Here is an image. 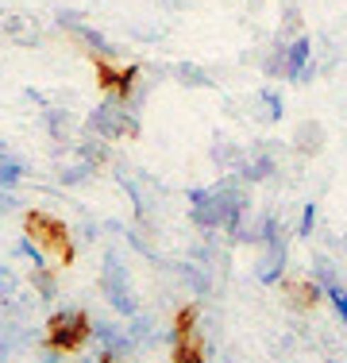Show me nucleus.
<instances>
[{"instance_id":"obj_14","label":"nucleus","mask_w":347,"mask_h":363,"mask_svg":"<svg viewBox=\"0 0 347 363\" xmlns=\"http://www.w3.org/2000/svg\"><path fill=\"white\" fill-rule=\"evenodd\" d=\"M42 128H47V132H50V140L66 143L69 135H74L77 120H74V112H66V108H55V105H47V108H42Z\"/></svg>"},{"instance_id":"obj_9","label":"nucleus","mask_w":347,"mask_h":363,"mask_svg":"<svg viewBox=\"0 0 347 363\" xmlns=\"http://www.w3.org/2000/svg\"><path fill=\"white\" fill-rule=\"evenodd\" d=\"M69 35L81 43V50H85V55H93L97 62H116V58H120V47H116L108 35H104V31L93 28V23H77Z\"/></svg>"},{"instance_id":"obj_10","label":"nucleus","mask_w":347,"mask_h":363,"mask_svg":"<svg viewBox=\"0 0 347 363\" xmlns=\"http://www.w3.org/2000/svg\"><path fill=\"white\" fill-rule=\"evenodd\" d=\"M74 159H81V162H89V167L101 170L112 162V143L101 140V135H81V140L74 143Z\"/></svg>"},{"instance_id":"obj_30","label":"nucleus","mask_w":347,"mask_h":363,"mask_svg":"<svg viewBox=\"0 0 347 363\" xmlns=\"http://www.w3.org/2000/svg\"><path fill=\"white\" fill-rule=\"evenodd\" d=\"M55 23H58V28H62L66 35H69V31H74L77 23H85V16L77 12V8H58V12H55Z\"/></svg>"},{"instance_id":"obj_19","label":"nucleus","mask_w":347,"mask_h":363,"mask_svg":"<svg viewBox=\"0 0 347 363\" xmlns=\"http://www.w3.org/2000/svg\"><path fill=\"white\" fill-rule=\"evenodd\" d=\"M23 174H28V162H23V159H16L12 151H4V155H0V189H20Z\"/></svg>"},{"instance_id":"obj_12","label":"nucleus","mask_w":347,"mask_h":363,"mask_svg":"<svg viewBox=\"0 0 347 363\" xmlns=\"http://www.w3.org/2000/svg\"><path fill=\"white\" fill-rule=\"evenodd\" d=\"M324 143H328V135H324V124H320V120H301L297 132H293V151L297 155H320Z\"/></svg>"},{"instance_id":"obj_34","label":"nucleus","mask_w":347,"mask_h":363,"mask_svg":"<svg viewBox=\"0 0 347 363\" xmlns=\"http://www.w3.org/2000/svg\"><path fill=\"white\" fill-rule=\"evenodd\" d=\"M77 363H97V359H93V356H81V359H77Z\"/></svg>"},{"instance_id":"obj_28","label":"nucleus","mask_w":347,"mask_h":363,"mask_svg":"<svg viewBox=\"0 0 347 363\" xmlns=\"http://www.w3.org/2000/svg\"><path fill=\"white\" fill-rule=\"evenodd\" d=\"M20 290H23L20 286V271H12L8 263H0V306H4V301H12Z\"/></svg>"},{"instance_id":"obj_7","label":"nucleus","mask_w":347,"mask_h":363,"mask_svg":"<svg viewBox=\"0 0 347 363\" xmlns=\"http://www.w3.org/2000/svg\"><path fill=\"white\" fill-rule=\"evenodd\" d=\"M239 182H247V186H258V182H274L278 178V159H274V143H258L255 151L243 159V167L236 170Z\"/></svg>"},{"instance_id":"obj_32","label":"nucleus","mask_w":347,"mask_h":363,"mask_svg":"<svg viewBox=\"0 0 347 363\" xmlns=\"http://www.w3.org/2000/svg\"><path fill=\"white\" fill-rule=\"evenodd\" d=\"M12 356H16V348H12V340H8V333L0 328V363H8Z\"/></svg>"},{"instance_id":"obj_5","label":"nucleus","mask_w":347,"mask_h":363,"mask_svg":"<svg viewBox=\"0 0 347 363\" xmlns=\"http://www.w3.org/2000/svg\"><path fill=\"white\" fill-rule=\"evenodd\" d=\"M285 271H290V240H278V244L258 247L255 279L263 282V286H278V282H285Z\"/></svg>"},{"instance_id":"obj_3","label":"nucleus","mask_w":347,"mask_h":363,"mask_svg":"<svg viewBox=\"0 0 347 363\" xmlns=\"http://www.w3.org/2000/svg\"><path fill=\"white\" fill-rule=\"evenodd\" d=\"M101 294L116 317H135L143 309L139 306V294L132 286V271L124 267V259L116 252H104V259H101Z\"/></svg>"},{"instance_id":"obj_31","label":"nucleus","mask_w":347,"mask_h":363,"mask_svg":"<svg viewBox=\"0 0 347 363\" xmlns=\"http://www.w3.org/2000/svg\"><path fill=\"white\" fill-rule=\"evenodd\" d=\"M16 209H23L20 194H16V189H0V213H16Z\"/></svg>"},{"instance_id":"obj_15","label":"nucleus","mask_w":347,"mask_h":363,"mask_svg":"<svg viewBox=\"0 0 347 363\" xmlns=\"http://www.w3.org/2000/svg\"><path fill=\"white\" fill-rule=\"evenodd\" d=\"M170 77L178 85H186V89H212V74H208L205 66H197V62H174Z\"/></svg>"},{"instance_id":"obj_13","label":"nucleus","mask_w":347,"mask_h":363,"mask_svg":"<svg viewBox=\"0 0 347 363\" xmlns=\"http://www.w3.org/2000/svg\"><path fill=\"white\" fill-rule=\"evenodd\" d=\"M174 274H178V282H186L197 298H205V294L212 290V279H208L205 263H193V259H189V263H174Z\"/></svg>"},{"instance_id":"obj_35","label":"nucleus","mask_w":347,"mask_h":363,"mask_svg":"<svg viewBox=\"0 0 347 363\" xmlns=\"http://www.w3.org/2000/svg\"><path fill=\"white\" fill-rule=\"evenodd\" d=\"M4 151H8V143H4V140H0V155H4Z\"/></svg>"},{"instance_id":"obj_6","label":"nucleus","mask_w":347,"mask_h":363,"mask_svg":"<svg viewBox=\"0 0 347 363\" xmlns=\"http://www.w3.org/2000/svg\"><path fill=\"white\" fill-rule=\"evenodd\" d=\"M97 82L108 97H132L143 82V70L139 66H116V62H97Z\"/></svg>"},{"instance_id":"obj_33","label":"nucleus","mask_w":347,"mask_h":363,"mask_svg":"<svg viewBox=\"0 0 347 363\" xmlns=\"http://www.w3.org/2000/svg\"><path fill=\"white\" fill-rule=\"evenodd\" d=\"M66 356L62 352H55V348H47V344H42V356H39V363H62Z\"/></svg>"},{"instance_id":"obj_11","label":"nucleus","mask_w":347,"mask_h":363,"mask_svg":"<svg viewBox=\"0 0 347 363\" xmlns=\"http://www.w3.org/2000/svg\"><path fill=\"white\" fill-rule=\"evenodd\" d=\"M278 240H285V232H282V217H278L274 209H263L255 220H251V244L266 247V244H278Z\"/></svg>"},{"instance_id":"obj_1","label":"nucleus","mask_w":347,"mask_h":363,"mask_svg":"<svg viewBox=\"0 0 347 363\" xmlns=\"http://www.w3.org/2000/svg\"><path fill=\"white\" fill-rule=\"evenodd\" d=\"M42 336H47V348L62 352V356H77L93 340V317L81 306H62L47 317Z\"/></svg>"},{"instance_id":"obj_18","label":"nucleus","mask_w":347,"mask_h":363,"mask_svg":"<svg viewBox=\"0 0 347 363\" xmlns=\"http://www.w3.org/2000/svg\"><path fill=\"white\" fill-rule=\"evenodd\" d=\"M309 279L317 282L320 290L336 286V282H340V267H336V259H328V255H312V263H309Z\"/></svg>"},{"instance_id":"obj_21","label":"nucleus","mask_w":347,"mask_h":363,"mask_svg":"<svg viewBox=\"0 0 347 363\" xmlns=\"http://www.w3.org/2000/svg\"><path fill=\"white\" fill-rule=\"evenodd\" d=\"M174 363H205V344H201V336H181L178 344H174Z\"/></svg>"},{"instance_id":"obj_2","label":"nucleus","mask_w":347,"mask_h":363,"mask_svg":"<svg viewBox=\"0 0 347 363\" xmlns=\"http://www.w3.org/2000/svg\"><path fill=\"white\" fill-rule=\"evenodd\" d=\"M85 132L101 135V140H108V143L132 140V135H139V112L127 105L124 97H108V93H104V101L89 112V120H85Z\"/></svg>"},{"instance_id":"obj_17","label":"nucleus","mask_w":347,"mask_h":363,"mask_svg":"<svg viewBox=\"0 0 347 363\" xmlns=\"http://www.w3.org/2000/svg\"><path fill=\"white\" fill-rule=\"evenodd\" d=\"M285 298H290V306L309 309V306H317V301H324V290L312 279H301V282H290V286H285Z\"/></svg>"},{"instance_id":"obj_25","label":"nucleus","mask_w":347,"mask_h":363,"mask_svg":"<svg viewBox=\"0 0 347 363\" xmlns=\"http://www.w3.org/2000/svg\"><path fill=\"white\" fill-rule=\"evenodd\" d=\"M31 286H35V294H39V301H55L58 298V279L47 271V267H39V271H31Z\"/></svg>"},{"instance_id":"obj_26","label":"nucleus","mask_w":347,"mask_h":363,"mask_svg":"<svg viewBox=\"0 0 347 363\" xmlns=\"http://www.w3.org/2000/svg\"><path fill=\"white\" fill-rule=\"evenodd\" d=\"M324 301H328V309L336 313V321L347 325V286H343V282L328 286V290H324Z\"/></svg>"},{"instance_id":"obj_23","label":"nucleus","mask_w":347,"mask_h":363,"mask_svg":"<svg viewBox=\"0 0 347 363\" xmlns=\"http://www.w3.org/2000/svg\"><path fill=\"white\" fill-rule=\"evenodd\" d=\"M124 333H127V328H124V325H116V321H108V317L93 321V340H97L101 348H116V344L124 340Z\"/></svg>"},{"instance_id":"obj_22","label":"nucleus","mask_w":347,"mask_h":363,"mask_svg":"<svg viewBox=\"0 0 347 363\" xmlns=\"http://www.w3.org/2000/svg\"><path fill=\"white\" fill-rule=\"evenodd\" d=\"M258 112H263L266 124H278V120L285 116V101H282V93L271 89V85H266V89H258Z\"/></svg>"},{"instance_id":"obj_4","label":"nucleus","mask_w":347,"mask_h":363,"mask_svg":"<svg viewBox=\"0 0 347 363\" xmlns=\"http://www.w3.org/2000/svg\"><path fill=\"white\" fill-rule=\"evenodd\" d=\"M23 236H31L35 244L50 255H58L62 263H69V255H74V247H69V232H66V224L58 220V217H50L47 209H31L28 217H23Z\"/></svg>"},{"instance_id":"obj_29","label":"nucleus","mask_w":347,"mask_h":363,"mask_svg":"<svg viewBox=\"0 0 347 363\" xmlns=\"http://www.w3.org/2000/svg\"><path fill=\"white\" fill-rule=\"evenodd\" d=\"M317 220H320V213H317V205H301V217H297V240H312V232H317Z\"/></svg>"},{"instance_id":"obj_36","label":"nucleus","mask_w":347,"mask_h":363,"mask_svg":"<svg viewBox=\"0 0 347 363\" xmlns=\"http://www.w3.org/2000/svg\"><path fill=\"white\" fill-rule=\"evenodd\" d=\"M224 363H236V359H224Z\"/></svg>"},{"instance_id":"obj_20","label":"nucleus","mask_w":347,"mask_h":363,"mask_svg":"<svg viewBox=\"0 0 347 363\" xmlns=\"http://www.w3.org/2000/svg\"><path fill=\"white\" fill-rule=\"evenodd\" d=\"M93 174H97V167H89V162L74 159V162H66V167H58V186L77 189V186H85V182H89Z\"/></svg>"},{"instance_id":"obj_16","label":"nucleus","mask_w":347,"mask_h":363,"mask_svg":"<svg viewBox=\"0 0 347 363\" xmlns=\"http://www.w3.org/2000/svg\"><path fill=\"white\" fill-rule=\"evenodd\" d=\"M127 336H132L135 348L143 352V348H151V344L159 340V325H154L151 313H143V309H139L135 317H127Z\"/></svg>"},{"instance_id":"obj_24","label":"nucleus","mask_w":347,"mask_h":363,"mask_svg":"<svg viewBox=\"0 0 347 363\" xmlns=\"http://www.w3.org/2000/svg\"><path fill=\"white\" fill-rule=\"evenodd\" d=\"M12 255H16V259H23V263H31V271H39V267H47V252H42V247L35 244L31 236H20V240H16Z\"/></svg>"},{"instance_id":"obj_27","label":"nucleus","mask_w":347,"mask_h":363,"mask_svg":"<svg viewBox=\"0 0 347 363\" xmlns=\"http://www.w3.org/2000/svg\"><path fill=\"white\" fill-rule=\"evenodd\" d=\"M263 74L266 77H285V39H278L271 47V55L263 58Z\"/></svg>"},{"instance_id":"obj_8","label":"nucleus","mask_w":347,"mask_h":363,"mask_svg":"<svg viewBox=\"0 0 347 363\" xmlns=\"http://www.w3.org/2000/svg\"><path fill=\"white\" fill-rule=\"evenodd\" d=\"M312 66V39L301 31V35L285 39V82L305 85V70Z\"/></svg>"}]
</instances>
